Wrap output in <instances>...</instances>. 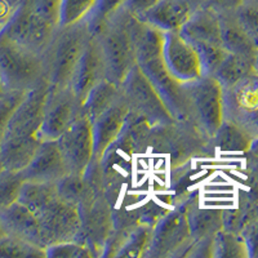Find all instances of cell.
Instances as JSON below:
<instances>
[{"label":"cell","mask_w":258,"mask_h":258,"mask_svg":"<svg viewBox=\"0 0 258 258\" xmlns=\"http://www.w3.org/2000/svg\"><path fill=\"white\" fill-rule=\"evenodd\" d=\"M0 222L3 225L7 234L25 239L30 243L40 246L41 249L48 248L44 232L41 230L38 220L34 213L22 203L16 202L13 206L2 212Z\"/></svg>","instance_id":"44dd1931"},{"label":"cell","mask_w":258,"mask_h":258,"mask_svg":"<svg viewBox=\"0 0 258 258\" xmlns=\"http://www.w3.org/2000/svg\"><path fill=\"white\" fill-rule=\"evenodd\" d=\"M7 232H6V230H4V227H3V225H2V222H0V238H2V236H3V235H6Z\"/></svg>","instance_id":"7bdbcfd3"},{"label":"cell","mask_w":258,"mask_h":258,"mask_svg":"<svg viewBox=\"0 0 258 258\" xmlns=\"http://www.w3.org/2000/svg\"><path fill=\"white\" fill-rule=\"evenodd\" d=\"M120 87L129 112L145 119L151 126L174 120L158 92L137 64L131 70Z\"/></svg>","instance_id":"5bb4252c"},{"label":"cell","mask_w":258,"mask_h":258,"mask_svg":"<svg viewBox=\"0 0 258 258\" xmlns=\"http://www.w3.org/2000/svg\"><path fill=\"white\" fill-rule=\"evenodd\" d=\"M0 80L4 93L32 91L47 82L43 54L0 36Z\"/></svg>","instance_id":"52a82bcc"},{"label":"cell","mask_w":258,"mask_h":258,"mask_svg":"<svg viewBox=\"0 0 258 258\" xmlns=\"http://www.w3.org/2000/svg\"><path fill=\"white\" fill-rule=\"evenodd\" d=\"M153 226L140 223L131 230L121 245L119 246L115 257H145L150 240H151Z\"/></svg>","instance_id":"f1b7e54d"},{"label":"cell","mask_w":258,"mask_h":258,"mask_svg":"<svg viewBox=\"0 0 258 258\" xmlns=\"http://www.w3.org/2000/svg\"><path fill=\"white\" fill-rule=\"evenodd\" d=\"M223 119L241 126L250 137H258V73L223 88Z\"/></svg>","instance_id":"4fadbf2b"},{"label":"cell","mask_w":258,"mask_h":258,"mask_svg":"<svg viewBox=\"0 0 258 258\" xmlns=\"http://www.w3.org/2000/svg\"><path fill=\"white\" fill-rule=\"evenodd\" d=\"M97 0H59L58 26H70L87 20Z\"/></svg>","instance_id":"1f68e13d"},{"label":"cell","mask_w":258,"mask_h":258,"mask_svg":"<svg viewBox=\"0 0 258 258\" xmlns=\"http://www.w3.org/2000/svg\"><path fill=\"white\" fill-rule=\"evenodd\" d=\"M253 138L241 126L225 119L212 137L214 150L222 153H246L250 150Z\"/></svg>","instance_id":"484cf974"},{"label":"cell","mask_w":258,"mask_h":258,"mask_svg":"<svg viewBox=\"0 0 258 258\" xmlns=\"http://www.w3.org/2000/svg\"><path fill=\"white\" fill-rule=\"evenodd\" d=\"M92 34L87 20L70 26H58L43 53L45 80L49 85H70L71 75Z\"/></svg>","instance_id":"8992f818"},{"label":"cell","mask_w":258,"mask_h":258,"mask_svg":"<svg viewBox=\"0 0 258 258\" xmlns=\"http://www.w3.org/2000/svg\"><path fill=\"white\" fill-rule=\"evenodd\" d=\"M45 257L49 258H94L93 250L78 240L62 241L49 245L45 249Z\"/></svg>","instance_id":"836d02e7"},{"label":"cell","mask_w":258,"mask_h":258,"mask_svg":"<svg viewBox=\"0 0 258 258\" xmlns=\"http://www.w3.org/2000/svg\"><path fill=\"white\" fill-rule=\"evenodd\" d=\"M187 221L192 241L212 238L223 229V211L202 208L198 198L191 197L187 202Z\"/></svg>","instance_id":"cb8c5ba5"},{"label":"cell","mask_w":258,"mask_h":258,"mask_svg":"<svg viewBox=\"0 0 258 258\" xmlns=\"http://www.w3.org/2000/svg\"><path fill=\"white\" fill-rule=\"evenodd\" d=\"M106 79V66L100 44L94 36H91L70 79V87L82 102L89 91L101 80Z\"/></svg>","instance_id":"ffe728a7"},{"label":"cell","mask_w":258,"mask_h":258,"mask_svg":"<svg viewBox=\"0 0 258 258\" xmlns=\"http://www.w3.org/2000/svg\"><path fill=\"white\" fill-rule=\"evenodd\" d=\"M59 150L70 174H84L93 161L92 123L82 115L58 138Z\"/></svg>","instance_id":"2e32d148"},{"label":"cell","mask_w":258,"mask_h":258,"mask_svg":"<svg viewBox=\"0 0 258 258\" xmlns=\"http://www.w3.org/2000/svg\"><path fill=\"white\" fill-rule=\"evenodd\" d=\"M240 234L245 241L248 255L252 258H258V218L246 226Z\"/></svg>","instance_id":"74e56055"},{"label":"cell","mask_w":258,"mask_h":258,"mask_svg":"<svg viewBox=\"0 0 258 258\" xmlns=\"http://www.w3.org/2000/svg\"><path fill=\"white\" fill-rule=\"evenodd\" d=\"M236 17L258 47V4L244 3L236 11Z\"/></svg>","instance_id":"8d00e7d4"},{"label":"cell","mask_w":258,"mask_h":258,"mask_svg":"<svg viewBox=\"0 0 258 258\" xmlns=\"http://www.w3.org/2000/svg\"><path fill=\"white\" fill-rule=\"evenodd\" d=\"M22 0H0V31L17 12Z\"/></svg>","instance_id":"60d3db41"},{"label":"cell","mask_w":258,"mask_h":258,"mask_svg":"<svg viewBox=\"0 0 258 258\" xmlns=\"http://www.w3.org/2000/svg\"><path fill=\"white\" fill-rule=\"evenodd\" d=\"M121 97V87L110 82L109 79L101 80L89 91L83 102V115L89 120L96 119L98 115L110 109Z\"/></svg>","instance_id":"d4e9b609"},{"label":"cell","mask_w":258,"mask_h":258,"mask_svg":"<svg viewBox=\"0 0 258 258\" xmlns=\"http://www.w3.org/2000/svg\"><path fill=\"white\" fill-rule=\"evenodd\" d=\"M2 168H3V165H2V163H0V169H2Z\"/></svg>","instance_id":"7dc6e473"},{"label":"cell","mask_w":258,"mask_h":258,"mask_svg":"<svg viewBox=\"0 0 258 258\" xmlns=\"http://www.w3.org/2000/svg\"><path fill=\"white\" fill-rule=\"evenodd\" d=\"M57 29L58 25L53 24L36 11L32 0H22L17 12L0 31V36L43 54Z\"/></svg>","instance_id":"8fae6325"},{"label":"cell","mask_w":258,"mask_h":258,"mask_svg":"<svg viewBox=\"0 0 258 258\" xmlns=\"http://www.w3.org/2000/svg\"><path fill=\"white\" fill-rule=\"evenodd\" d=\"M92 186V185H91ZM80 232L77 240L88 245L96 257H102L103 248L112 231V206L102 190L93 187L78 206Z\"/></svg>","instance_id":"7c38bea8"},{"label":"cell","mask_w":258,"mask_h":258,"mask_svg":"<svg viewBox=\"0 0 258 258\" xmlns=\"http://www.w3.org/2000/svg\"><path fill=\"white\" fill-rule=\"evenodd\" d=\"M49 84L43 82L27 92L12 112L0 146V163L12 170L24 169L44 140L40 128L43 106Z\"/></svg>","instance_id":"6da1fadb"},{"label":"cell","mask_w":258,"mask_h":258,"mask_svg":"<svg viewBox=\"0 0 258 258\" xmlns=\"http://www.w3.org/2000/svg\"><path fill=\"white\" fill-rule=\"evenodd\" d=\"M45 258V249L15 235L6 234L0 238V258Z\"/></svg>","instance_id":"f546056e"},{"label":"cell","mask_w":258,"mask_h":258,"mask_svg":"<svg viewBox=\"0 0 258 258\" xmlns=\"http://www.w3.org/2000/svg\"><path fill=\"white\" fill-rule=\"evenodd\" d=\"M26 93L27 92H7L0 97V146L3 142L9 117Z\"/></svg>","instance_id":"d590c367"},{"label":"cell","mask_w":258,"mask_h":258,"mask_svg":"<svg viewBox=\"0 0 258 258\" xmlns=\"http://www.w3.org/2000/svg\"><path fill=\"white\" fill-rule=\"evenodd\" d=\"M156 3H158V0H125L121 8L132 17L141 21L145 13Z\"/></svg>","instance_id":"f35d334b"},{"label":"cell","mask_w":258,"mask_h":258,"mask_svg":"<svg viewBox=\"0 0 258 258\" xmlns=\"http://www.w3.org/2000/svg\"><path fill=\"white\" fill-rule=\"evenodd\" d=\"M188 199L173 206L156 221L145 258H185L192 243L187 221Z\"/></svg>","instance_id":"30bf717a"},{"label":"cell","mask_w":258,"mask_h":258,"mask_svg":"<svg viewBox=\"0 0 258 258\" xmlns=\"http://www.w3.org/2000/svg\"><path fill=\"white\" fill-rule=\"evenodd\" d=\"M18 202L34 213L48 246L77 240L80 232L78 207L59 195L56 183L25 181Z\"/></svg>","instance_id":"3957f363"},{"label":"cell","mask_w":258,"mask_h":258,"mask_svg":"<svg viewBox=\"0 0 258 258\" xmlns=\"http://www.w3.org/2000/svg\"><path fill=\"white\" fill-rule=\"evenodd\" d=\"M248 249L241 234L221 229L213 238V258H246Z\"/></svg>","instance_id":"83f0119b"},{"label":"cell","mask_w":258,"mask_h":258,"mask_svg":"<svg viewBox=\"0 0 258 258\" xmlns=\"http://www.w3.org/2000/svg\"><path fill=\"white\" fill-rule=\"evenodd\" d=\"M161 57L167 70L178 83L191 82L204 75L199 54L179 32H164Z\"/></svg>","instance_id":"e0dca14e"},{"label":"cell","mask_w":258,"mask_h":258,"mask_svg":"<svg viewBox=\"0 0 258 258\" xmlns=\"http://www.w3.org/2000/svg\"><path fill=\"white\" fill-rule=\"evenodd\" d=\"M4 91H3V87H2V80H0V97L3 96Z\"/></svg>","instance_id":"f6af8a7d"},{"label":"cell","mask_w":258,"mask_h":258,"mask_svg":"<svg viewBox=\"0 0 258 258\" xmlns=\"http://www.w3.org/2000/svg\"><path fill=\"white\" fill-rule=\"evenodd\" d=\"M244 3L245 0H207L204 7L214 11L217 15H221V13L236 12Z\"/></svg>","instance_id":"ab89813d"},{"label":"cell","mask_w":258,"mask_h":258,"mask_svg":"<svg viewBox=\"0 0 258 258\" xmlns=\"http://www.w3.org/2000/svg\"><path fill=\"white\" fill-rule=\"evenodd\" d=\"M192 13L185 0H158L141 21L161 32H179Z\"/></svg>","instance_id":"7402d4cb"},{"label":"cell","mask_w":258,"mask_h":258,"mask_svg":"<svg viewBox=\"0 0 258 258\" xmlns=\"http://www.w3.org/2000/svg\"><path fill=\"white\" fill-rule=\"evenodd\" d=\"M253 71H255L254 58L227 53L212 77L220 83L222 88H227Z\"/></svg>","instance_id":"4316f807"},{"label":"cell","mask_w":258,"mask_h":258,"mask_svg":"<svg viewBox=\"0 0 258 258\" xmlns=\"http://www.w3.org/2000/svg\"><path fill=\"white\" fill-rule=\"evenodd\" d=\"M56 185L59 195L77 207L92 191V186L84 178V174L69 173L63 178L59 179Z\"/></svg>","instance_id":"d6a6232c"},{"label":"cell","mask_w":258,"mask_h":258,"mask_svg":"<svg viewBox=\"0 0 258 258\" xmlns=\"http://www.w3.org/2000/svg\"><path fill=\"white\" fill-rule=\"evenodd\" d=\"M132 16L123 8L115 12L94 34L102 52L106 79L121 85L137 64L132 32Z\"/></svg>","instance_id":"5b68a950"},{"label":"cell","mask_w":258,"mask_h":258,"mask_svg":"<svg viewBox=\"0 0 258 258\" xmlns=\"http://www.w3.org/2000/svg\"><path fill=\"white\" fill-rule=\"evenodd\" d=\"M146 151L167 156L172 169L186 165L195 159L211 158L216 150L212 140L190 121L172 120L150 128Z\"/></svg>","instance_id":"277c9868"},{"label":"cell","mask_w":258,"mask_h":258,"mask_svg":"<svg viewBox=\"0 0 258 258\" xmlns=\"http://www.w3.org/2000/svg\"><path fill=\"white\" fill-rule=\"evenodd\" d=\"M254 69H255V71L258 73V52H257V54H255V58H254Z\"/></svg>","instance_id":"ee69618b"},{"label":"cell","mask_w":258,"mask_h":258,"mask_svg":"<svg viewBox=\"0 0 258 258\" xmlns=\"http://www.w3.org/2000/svg\"><path fill=\"white\" fill-rule=\"evenodd\" d=\"M125 0H97L91 15L87 17L91 34L94 35L106 21L123 7Z\"/></svg>","instance_id":"e575fe53"},{"label":"cell","mask_w":258,"mask_h":258,"mask_svg":"<svg viewBox=\"0 0 258 258\" xmlns=\"http://www.w3.org/2000/svg\"><path fill=\"white\" fill-rule=\"evenodd\" d=\"M222 45L227 53L255 58L258 47L245 31L235 12L218 15Z\"/></svg>","instance_id":"603a6c76"},{"label":"cell","mask_w":258,"mask_h":258,"mask_svg":"<svg viewBox=\"0 0 258 258\" xmlns=\"http://www.w3.org/2000/svg\"><path fill=\"white\" fill-rule=\"evenodd\" d=\"M190 121L212 140L223 121V88L212 75L182 83Z\"/></svg>","instance_id":"ba28073f"},{"label":"cell","mask_w":258,"mask_h":258,"mask_svg":"<svg viewBox=\"0 0 258 258\" xmlns=\"http://www.w3.org/2000/svg\"><path fill=\"white\" fill-rule=\"evenodd\" d=\"M132 32L137 66L158 92L174 120L190 121L187 100L182 83H178L170 75L161 57L164 32L137 18L132 21Z\"/></svg>","instance_id":"7a4b0ae2"},{"label":"cell","mask_w":258,"mask_h":258,"mask_svg":"<svg viewBox=\"0 0 258 258\" xmlns=\"http://www.w3.org/2000/svg\"><path fill=\"white\" fill-rule=\"evenodd\" d=\"M25 179L20 170L0 169V213L18 202Z\"/></svg>","instance_id":"4dcf8cb0"},{"label":"cell","mask_w":258,"mask_h":258,"mask_svg":"<svg viewBox=\"0 0 258 258\" xmlns=\"http://www.w3.org/2000/svg\"><path fill=\"white\" fill-rule=\"evenodd\" d=\"M245 3H254V4H258V0H245Z\"/></svg>","instance_id":"bcb514c9"},{"label":"cell","mask_w":258,"mask_h":258,"mask_svg":"<svg viewBox=\"0 0 258 258\" xmlns=\"http://www.w3.org/2000/svg\"><path fill=\"white\" fill-rule=\"evenodd\" d=\"M185 2L191 7V9H192L194 12L200 8H204V6H206L207 3V0H185Z\"/></svg>","instance_id":"b9f144b4"},{"label":"cell","mask_w":258,"mask_h":258,"mask_svg":"<svg viewBox=\"0 0 258 258\" xmlns=\"http://www.w3.org/2000/svg\"><path fill=\"white\" fill-rule=\"evenodd\" d=\"M25 181L57 183L69 174L57 140H44L29 164L20 170Z\"/></svg>","instance_id":"ac0fdd59"},{"label":"cell","mask_w":258,"mask_h":258,"mask_svg":"<svg viewBox=\"0 0 258 258\" xmlns=\"http://www.w3.org/2000/svg\"><path fill=\"white\" fill-rule=\"evenodd\" d=\"M83 115V102L70 85H49L44 106L40 133L43 140H57Z\"/></svg>","instance_id":"9a60e30c"},{"label":"cell","mask_w":258,"mask_h":258,"mask_svg":"<svg viewBox=\"0 0 258 258\" xmlns=\"http://www.w3.org/2000/svg\"><path fill=\"white\" fill-rule=\"evenodd\" d=\"M129 109L123 94L110 109L93 119L92 135H93V161L100 163L110 146L120 137L125 125Z\"/></svg>","instance_id":"d6986e66"},{"label":"cell","mask_w":258,"mask_h":258,"mask_svg":"<svg viewBox=\"0 0 258 258\" xmlns=\"http://www.w3.org/2000/svg\"><path fill=\"white\" fill-rule=\"evenodd\" d=\"M199 54L204 75H213L227 52L222 45L220 17L209 8H200L179 31Z\"/></svg>","instance_id":"9c48e42d"}]
</instances>
